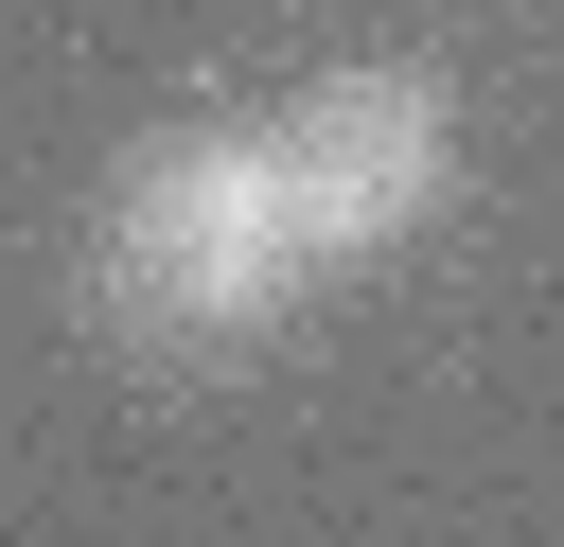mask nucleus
<instances>
[{"instance_id":"nucleus-1","label":"nucleus","mask_w":564,"mask_h":547,"mask_svg":"<svg viewBox=\"0 0 564 547\" xmlns=\"http://www.w3.org/2000/svg\"><path fill=\"white\" fill-rule=\"evenodd\" d=\"M282 282H300V229H282V194H264V159L247 141H141L123 176H106V212H88V318L123 335V353H247L264 318H282Z\"/></svg>"},{"instance_id":"nucleus-2","label":"nucleus","mask_w":564,"mask_h":547,"mask_svg":"<svg viewBox=\"0 0 564 547\" xmlns=\"http://www.w3.org/2000/svg\"><path fill=\"white\" fill-rule=\"evenodd\" d=\"M247 159H264L300 265H370V247H405V229L441 212V176H458V106H441V71H317Z\"/></svg>"}]
</instances>
